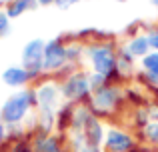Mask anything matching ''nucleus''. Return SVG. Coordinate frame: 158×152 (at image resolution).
Instances as JSON below:
<instances>
[{"label": "nucleus", "instance_id": "9", "mask_svg": "<svg viewBox=\"0 0 158 152\" xmlns=\"http://www.w3.org/2000/svg\"><path fill=\"white\" fill-rule=\"evenodd\" d=\"M118 90L116 88H108V86H102L100 90H96V96H94V104L100 106V108H110V106L116 104L118 100Z\"/></svg>", "mask_w": 158, "mask_h": 152}, {"label": "nucleus", "instance_id": "21", "mask_svg": "<svg viewBox=\"0 0 158 152\" xmlns=\"http://www.w3.org/2000/svg\"><path fill=\"white\" fill-rule=\"evenodd\" d=\"M148 78H150V80L158 86V70H156V72H150V74H148Z\"/></svg>", "mask_w": 158, "mask_h": 152}, {"label": "nucleus", "instance_id": "23", "mask_svg": "<svg viewBox=\"0 0 158 152\" xmlns=\"http://www.w3.org/2000/svg\"><path fill=\"white\" fill-rule=\"evenodd\" d=\"M2 136H4V128H2V124H0V140H2Z\"/></svg>", "mask_w": 158, "mask_h": 152}, {"label": "nucleus", "instance_id": "11", "mask_svg": "<svg viewBox=\"0 0 158 152\" xmlns=\"http://www.w3.org/2000/svg\"><path fill=\"white\" fill-rule=\"evenodd\" d=\"M38 0H12L10 6H8V18H16V16L24 14L26 10H34Z\"/></svg>", "mask_w": 158, "mask_h": 152}, {"label": "nucleus", "instance_id": "25", "mask_svg": "<svg viewBox=\"0 0 158 152\" xmlns=\"http://www.w3.org/2000/svg\"><path fill=\"white\" fill-rule=\"evenodd\" d=\"M150 2H152V4H154V6L158 8V0H150Z\"/></svg>", "mask_w": 158, "mask_h": 152}, {"label": "nucleus", "instance_id": "18", "mask_svg": "<svg viewBox=\"0 0 158 152\" xmlns=\"http://www.w3.org/2000/svg\"><path fill=\"white\" fill-rule=\"evenodd\" d=\"M148 42H150V46H154L156 50H158V28H156L154 32H152L150 36H148Z\"/></svg>", "mask_w": 158, "mask_h": 152}, {"label": "nucleus", "instance_id": "24", "mask_svg": "<svg viewBox=\"0 0 158 152\" xmlns=\"http://www.w3.org/2000/svg\"><path fill=\"white\" fill-rule=\"evenodd\" d=\"M152 118H156V120H158V110H156V112H152Z\"/></svg>", "mask_w": 158, "mask_h": 152}, {"label": "nucleus", "instance_id": "5", "mask_svg": "<svg viewBox=\"0 0 158 152\" xmlns=\"http://www.w3.org/2000/svg\"><path fill=\"white\" fill-rule=\"evenodd\" d=\"M90 90V82L86 80L84 74H74L66 80V84L62 86V94H64L68 100H78V98H84Z\"/></svg>", "mask_w": 158, "mask_h": 152}, {"label": "nucleus", "instance_id": "20", "mask_svg": "<svg viewBox=\"0 0 158 152\" xmlns=\"http://www.w3.org/2000/svg\"><path fill=\"white\" fill-rule=\"evenodd\" d=\"M12 152H32V148H30L28 144H16Z\"/></svg>", "mask_w": 158, "mask_h": 152}, {"label": "nucleus", "instance_id": "6", "mask_svg": "<svg viewBox=\"0 0 158 152\" xmlns=\"http://www.w3.org/2000/svg\"><path fill=\"white\" fill-rule=\"evenodd\" d=\"M106 148L108 152H126L132 148V138L120 130H110L106 134Z\"/></svg>", "mask_w": 158, "mask_h": 152}, {"label": "nucleus", "instance_id": "15", "mask_svg": "<svg viewBox=\"0 0 158 152\" xmlns=\"http://www.w3.org/2000/svg\"><path fill=\"white\" fill-rule=\"evenodd\" d=\"M74 152H100V148L88 144V142L80 136V138H76V142H74Z\"/></svg>", "mask_w": 158, "mask_h": 152}, {"label": "nucleus", "instance_id": "1", "mask_svg": "<svg viewBox=\"0 0 158 152\" xmlns=\"http://www.w3.org/2000/svg\"><path fill=\"white\" fill-rule=\"evenodd\" d=\"M36 92H32V90H22V92L14 94V96H10L6 100V104H4L2 108V120L4 122H18L24 118V114L28 112V108L30 106L36 104Z\"/></svg>", "mask_w": 158, "mask_h": 152}, {"label": "nucleus", "instance_id": "19", "mask_svg": "<svg viewBox=\"0 0 158 152\" xmlns=\"http://www.w3.org/2000/svg\"><path fill=\"white\" fill-rule=\"evenodd\" d=\"M78 0H56V4L60 8H68V6H72V4H76Z\"/></svg>", "mask_w": 158, "mask_h": 152}, {"label": "nucleus", "instance_id": "13", "mask_svg": "<svg viewBox=\"0 0 158 152\" xmlns=\"http://www.w3.org/2000/svg\"><path fill=\"white\" fill-rule=\"evenodd\" d=\"M148 46H150L148 38H144V36H138V38L130 40V44L126 46V52H128L130 56H132V54H134V56H142V54H146Z\"/></svg>", "mask_w": 158, "mask_h": 152}, {"label": "nucleus", "instance_id": "8", "mask_svg": "<svg viewBox=\"0 0 158 152\" xmlns=\"http://www.w3.org/2000/svg\"><path fill=\"white\" fill-rule=\"evenodd\" d=\"M56 96H58V88L54 84H46L36 92V98H38V104L42 110H50L56 104Z\"/></svg>", "mask_w": 158, "mask_h": 152}, {"label": "nucleus", "instance_id": "16", "mask_svg": "<svg viewBox=\"0 0 158 152\" xmlns=\"http://www.w3.org/2000/svg\"><path fill=\"white\" fill-rule=\"evenodd\" d=\"M146 134H148V138H150L152 142H156V144H158V124H150V126H148V130H146Z\"/></svg>", "mask_w": 158, "mask_h": 152}, {"label": "nucleus", "instance_id": "27", "mask_svg": "<svg viewBox=\"0 0 158 152\" xmlns=\"http://www.w3.org/2000/svg\"><path fill=\"white\" fill-rule=\"evenodd\" d=\"M0 2H2V0H0Z\"/></svg>", "mask_w": 158, "mask_h": 152}, {"label": "nucleus", "instance_id": "2", "mask_svg": "<svg viewBox=\"0 0 158 152\" xmlns=\"http://www.w3.org/2000/svg\"><path fill=\"white\" fill-rule=\"evenodd\" d=\"M44 48H46V44L38 38L28 42L26 46H24L22 62H24V70L30 76H36L44 68Z\"/></svg>", "mask_w": 158, "mask_h": 152}, {"label": "nucleus", "instance_id": "3", "mask_svg": "<svg viewBox=\"0 0 158 152\" xmlns=\"http://www.w3.org/2000/svg\"><path fill=\"white\" fill-rule=\"evenodd\" d=\"M88 54H90V60H92L96 74L108 78L116 70V56L108 46H94L88 50Z\"/></svg>", "mask_w": 158, "mask_h": 152}, {"label": "nucleus", "instance_id": "12", "mask_svg": "<svg viewBox=\"0 0 158 152\" xmlns=\"http://www.w3.org/2000/svg\"><path fill=\"white\" fill-rule=\"evenodd\" d=\"M34 152H62L54 136H40L34 142Z\"/></svg>", "mask_w": 158, "mask_h": 152}, {"label": "nucleus", "instance_id": "14", "mask_svg": "<svg viewBox=\"0 0 158 152\" xmlns=\"http://www.w3.org/2000/svg\"><path fill=\"white\" fill-rule=\"evenodd\" d=\"M142 66L150 72H156L158 70V52H152V54H146L142 58Z\"/></svg>", "mask_w": 158, "mask_h": 152}, {"label": "nucleus", "instance_id": "17", "mask_svg": "<svg viewBox=\"0 0 158 152\" xmlns=\"http://www.w3.org/2000/svg\"><path fill=\"white\" fill-rule=\"evenodd\" d=\"M6 32H8V14L0 12V34H6Z\"/></svg>", "mask_w": 158, "mask_h": 152}, {"label": "nucleus", "instance_id": "10", "mask_svg": "<svg viewBox=\"0 0 158 152\" xmlns=\"http://www.w3.org/2000/svg\"><path fill=\"white\" fill-rule=\"evenodd\" d=\"M28 78H30V74H28L24 68H16V66L6 68L4 74H2V80L6 82L8 86H22V84L28 82Z\"/></svg>", "mask_w": 158, "mask_h": 152}, {"label": "nucleus", "instance_id": "22", "mask_svg": "<svg viewBox=\"0 0 158 152\" xmlns=\"http://www.w3.org/2000/svg\"><path fill=\"white\" fill-rule=\"evenodd\" d=\"M40 4H50V2H56V0H38Z\"/></svg>", "mask_w": 158, "mask_h": 152}, {"label": "nucleus", "instance_id": "26", "mask_svg": "<svg viewBox=\"0 0 158 152\" xmlns=\"http://www.w3.org/2000/svg\"><path fill=\"white\" fill-rule=\"evenodd\" d=\"M118 2H126V0H118Z\"/></svg>", "mask_w": 158, "mask_h": 152}, {"label": "nucleus", "instance_id": "7", "mask_svg": "<svg viewBox=\"0 0 158 152\" xmlns=\"http://www.w3.org/2000/svg\"><path fill=\"white\" fill-rule=\"evenodd\" d=\"M82 128H84V136H82V138H84L88 144L98 146L102 142V128H100V124H98L92 116H88V120L84 122Z\"/></svg>", "mask_w": 158, "mask_h": 152}, {"label": "nucleus", "instance_id": "4", "mask_svg": "<svg viewBox=\"0 0 158 152\" xmlns=\"http://www.w3.org/2000/svg\"><path fill=\"white\" fill-rule=\"evenodd\" d=\"M68 60L66 48L58 40H50L44 48V70H58Z\"/></svg>", "mask_w": 158, "mask_h": 152}]
</instances>
